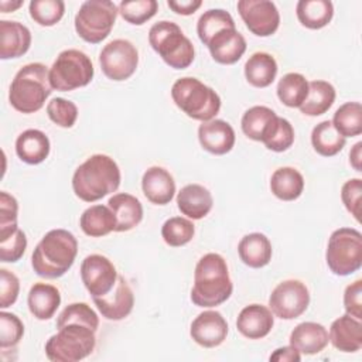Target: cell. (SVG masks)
Listing matches in <instances>:
<instances>
[{"mask_svg": "<svg viewBox=\"0 0 362 362\" xmlns=\"http://www.w3.org/2000/svg\"><path fill=\"white\" fill-rule=\"evenodd\" d=\"M158 3L156 0H123L119 4V14L133 25H141L156 16Z\"/></svg>", "mask_w": 362, "mask_h": 362, "instance_id": "ab89813d", "label": "cell"}, {"mask_svg": "<svg viewBox=\"0 0 362 362\" xmlns=\"http://www.w3.org/2000/svg\"><path fill=\"white\" fill-rule=\"evenodd\" d=\"M119 8L110 0H86L75 14V31L89 44H99L109 37Z\"/></svg>", "mask_w": 362, "mask_h": 362, "instance_id": "30bf717a", "label": "cell"}, {"mask_svg": "<svg viewBox=\"0 0 362 362\" xmlns=\"http://www.w3.org/2000/svg\"><path fill=\"white\" fill-rule=\"evenodd\" d=\"M23 0H17V1H7V0H1L0 1V8L3 13H10V11H14L17 10L18 7L23 6Z\"/></svg>", "mask_w": 362, "mask_h": 362, "instance_id": "db71d44e", "label": "cell"}, {"mask_svg": "<svg viewBox=\"0 0 362 362\" xmlns=\"http://www.w3.org/2000/svg\"><path fill=\"white\" fill-rule=\"evenodd\" d=\"M31 45L30 30L18 21H0V58L13 59L23 57Z\"/></svg>", "mask_w": 362, "mask_h": 362, "instance_id": "603a6c76", "label": "cell"}, {"mask_svg": "<svg viewBox=\"0 0 362 362\" xmlns=\"http://www.w3.org/2000/svg\"><path fill=\"white\" fill-rule=\"evenodd\" d=\"M79 226L85 235L102 238L116 229V216L109 205H92L82 212Z\"/></svg>", "mask_w": 362, "mask_h": 362, "instance_id": "f546056e", "label": "cell"}, {"mask_svg": "<svg viewBox=\"0 0 362 362\" xmlns=\"http://www.w3.org/2000/svg\"><path fill=\"white\" fill-rule=\"evenodd\" d=\"M51 150L48 136L38 129H27L16 140V153L21 161L30 165L42 163Z\"/></svg>", "mask_w": 362, "mask_h": 362, "instance_id": "484cf974", "label": "cell"}, {"mask_svg": "<svg viewBox=\"0 0 362 362\" xmlns=\"http://www.w3.org/2000/svg\"><path fill=\"white\" fill-rule=\"evenodd\" d=\"M346 139L341 136L329 120L318 123L311 132V144L322 157H332L345 147Z\"/></svg>", "mask_w": 362, "mask_h": 362, "instance_id": "e575fe53", "label": "cell"}, {"mask_svg": "<svg viewBox=\"0 0 362 362\" xmlns=\"http://www.w3.org/2000/svg\"><path fill=\"white\" fill-rule=\"evenodd\" d=\"M95 69L90 58L75 48L59 52L49 68L51 88L61 92H69L90 83Z\"/></svg>", "mask_w": 362, "mask_h": 362, "instance_id": "8fae6325", "label": "cell"}, {"mask_svg": "<svg viewBox=\"0 0 362 362\" xmlns=\"http://www.w3.org/2000/svg\"><path fill=\"white\" fill-rule=\"evenodd\" d=\"M51 92L48 68L41 62H31L14 75L8 90V102L17 112L30 115L44 106Z\"/></svg>", "mask_w": 362, "mask_h": 362, "instance_id": "5b68a950", "label": "cell"}, {"mask_svg": "<svg viewBox=\"0 0 362 362\" xmlns=\"http://www.w3.org/2000/svg\"><path fill=\"white\" fill-rule=\"evenodd\" d=\"M189 335L204 348L219 346L228 335V322L219 311L208 310L195 317L189 327Z\"/></svg>", "mask_w": 362, "mask_h": 362, "instance_id": "e0dca14e", "label": "cell"}, {"mask_svg": "<svg viewBox=\"0 0 362 362\" xmlns=\"http://www.w3.org/2000/svg\"><path fill=\"white\" fill-rule=\"evenodd\" d=\"M24 335V324L21 320L7 311L0 313V348H14Z\"/></svg>", "mask_w": 362, "mask_h": 362, "instance_id": "ee69618b", "label": "cell"}, {"mask_svg": "<svg viewBox=\"0 0 362 362\" xmlns=\"http://www.w3.org/2000/svg\"><path fill=\"white\" fill-rule=\"evenodd\" d=\"M214 205L212 194L201 184H188L177 194V206L189 219L205 218Z\"/></svg>", "mask_w": 362, "mask_h": 362, "instance_id": "cb8c5ba5", "label": "cell"}, {"mask_svg": "<svg viewBox=\"0 0 362 362\" xmlns=\"http://www.w3.org/2000/svg\"><path fill=\"white\" fill-rule=\"evenodd\" d=\"M242 132L246 137L255 141H262L266 148L283 153L288 150L294 143V129L291 123L277 116L267 106L249 107L240 120Z\"/></svg>", "mask_w": 362, "mask_h": 362, "instance_id": "277c9868", "label": "cell"}, {"mask_svg": "<svg viewBox=\"0 0 362 362\" xmlns=\"http://www.w3.org/2000/svg\"><path fill=\"white\" fill-rule=\"evenodd\" d=\"M117 163L106 154H93L86 158L72 175V189L85 202H95L115 192L120 185Z\"/></svg>", "mask_w": 362, "mask_h": 362, "instance_id": "7a4b0ae2", "label": "cell"}, {"mask_svg": "<svg viewBox=\"0 0 362 362\" xmlns=\"http://www.w3.org/2000/svg\"><path fill=\"white\" fill-rule=\"evenodd\" d=\"M92 300L102 317L109 321L126 318L134 307L133 290L123 276H117V281L110 293L102 297H92Z\"/></svg>", "mask_w": 362, "mask_h": 362, "instance_id": "2e32d148", "label": "cell"}, {"mask_svg": "<svg viewBox=\"0 0 362 362\" xmlns=\"http://www.w3.org/2000/svg\"><path fill=\"white\" fill-rule=\"evenodd\" d=\"M277 98L288 107H300L308 95V81L298 72H288L277 83Z\"/></svg>", "mask_w": 362, "mask_h": 362, "instance_id": "d590c367", "label": "cell"}, {"mask_svg": "<svg viewBox=\"0 0 362 362\" xmlns=\"http://www.w3.org/2000/svg\"><path fill=\"white\" fill-rule=\"evenodd\" d=\"M349 163L356 171H362V141H358L349 151Z\"/></svg>", "mask_w": 362, "mask_h": 362, "instance_id": "f5cc1de1", "label": "cell"}, {"mask_svg": "<svg viewBox=\"0 0 362 362\" xmlns=\"http://www.w3.org/2000/svg\"><path fill=\"white\" fill-rule=\"evenodd\" d=\"M194 223L182 216H173L167 219L161 226L163 240L173 247H180L189 243L194 238Z\"/></svg>", "mask_w": 362, "mask_h": 362, "instance_id": "f35d334b", "label": "cell"}, {"mask_svg": "<svg viewBox=\"0 0 362 362\" xmlns=\"http://www.w3.org/2000/svg\"><path fill=\"white\" fill-rule=\"evenodd\" d=\"M335 96V88L329 82L321 79L311 81L308 82L307 99L298 109L307 116H321L334 105Z\"/></svg>", "mask_w": 362, "mask_h": 362, "instance_id": "836d02e7", "label": "cell"}, {"mask_svg": "<svg viewBox=\"0 0 362 362\" xmlns=\"http://www.w3.org/2000/svg\"><path fill=\"white\" fill-rule=\"evenodd\" d=\"M273 362H300L301 354L291 345L277 348L269 358Z\"/></svg>", "mask_w": 362, "mask_h": 362, "instance_id": "816d5d0a", "label": "cell"}, {"mask_svg": "<svg viewBox=\"0 0 362 362\" xmlns=\"http://www.w3.org/2000/svg\"><path fill=\"white\" fill-rule=\"evenodd\" d=\"M92 328L82 324H68L58 328L45 344V355L52 362H78L89 356L96 346Z\"/></svg>", "mask_w": 362, "mask_h": 362, "instance_id": "ba28073f", "label": "cell"}, {"mask_svg": "<svg viewBox=\"0 0 362 362\" xmlns=\"http://www.w3.org/2000/svg\"><path fill=\"white\" fill-rule=\"evenodd\" d=\"M115 264L102 255H89L81 263V279L92 297H102L110 293L117 281Z\"/></svg>", "mask_w": 362, "mask_h": 362, "instance_id": "9a60e30c", "label": "cell"}, {"mask_svg": "<svg viewBox=\"0 0 362 362\" xmlns=\"http://www.w3.org/2000/svg\"><path fill=\"white\" fill-rule=\"evenodd\" d=\"M233 291L226 260L218 253L204 255L194 270L191 301L197 307L211 308L225 303Z\"/></svg>", "mask_w": 362, "mask_h": 362, "instance_id": "6da1fadb", "label": "cell"}, {"mask_svg": "<svg viewBox=\"0 0 362 362\" xmlns=\"http://www.w3.org/2000/svg\"><path fill=\"white\" fill-rule=\"evenodd\" d=\"M238 255L240 260L252 267L260 269L270 263L273 249L269 238L260 232L245 235L238 245Z\"/></svg>", "mask_w": 362, "mask_h": 362, "instance_id": "f1b7e54d", "label": "cell"}, {"mask_svg": "<svg viewBox=\"0 0 362 362\" xmlns=\"http://www.w3.org/2000/svg\"><path fill=\"white\" fill-rule=\"evenodd\" d=\"M20 293V280L18 277L7 270V269H0V307L7 308L13 305Z\"/></svg>", "mask_w": 362, "mask_h": 362, "instance_id": "c3c4849f", "label": "cell"}, {"mask_svg": "<svg viewBox=\"0 0 362 362\" xmlns=\"http://www.w3.org/2000/svg\"><path fill=\"white\" fill-rule=\"evenodd\" d=\"M310 304V291L307 286L296 279L279 283L270 297L269 308L280 320H294L305 313Z\"/></svg>", "mask_w": 362, "mask_h": 362, "instance_id": "4fadbf2b", "label": "cell"}, {"mask_svg": "<svg viewBox=\"0 0 362 362\" xmlns=\"http://www.w3.org/2000/svg\"><path fill=\"white\" fill-rule=\"evenodd\" d=\"M99 64L102 72L110 81H126L137 69L139 51L129 40L117 38L102 48Z\"/></svg>", "mask_w": 362, "mask_h": 362, "instance_id": "7c38bea8", "label": "cell"}, {"mask_svg": "<svg viewBox=\"0 0 362 362\" xmlns=\"http://www.w3.org/2000/svg\"><path fill=\"white\" fill-rule=\"evenodd\" d=\"M27 304L30 313L37 320L45 321L52 318L57 313L61 304V293L52 284L35 283L28 291Z\"/></svg>", "mask_w": 362, "mask_h": 362, "instance_id": "83f0119b", "label": "cell"}, {"mask_svg": "<svg viewBox=\"0 0 362 362\" xmlns=\"http://www.w3.org/2000/svg\"><path fill=\"white\" fill-rule=\"evenodd\" d=\"M277 75V62L269 52H255L245 64V78L255 88H267Z\"/></svg>", "mask_w": 362, "mask_h": 362, "instance_id": "4dcf8cb0", "label": "cell"}, {"mask_svg": "<svg viewBox=\"0 0 362 362\" xmlns=\"http://www.w3.org/2000/svg\"><path fill=\"white\" fill-rule=\"evenodd\" d=\"M341 199L346 211L359 222L361 221V199H362V180L351 178L344 182L341 188Z\"/></svg>", "mask_w": 362, "mask_h": 362, "instance_id": "7dc6e473", "label": "cell"}, {"mask_svg": "<svg viewBox=\"0 0 362 362\" xmlns=\"http://www.w3.org/2000/svg\"><path fill=\"white\" fill-rule=\"evenodd\" d=\"M206 47L215 62L232 65L236 64L245 54L246 40L236 30V27L223 28L209 40Z\"/></svg>", "mask_w": 362, "mask_h": 362, "instance_id": "d6986e66", "label": "cell"}, {"mask_svg": "<svg viewBox=\"0 0 362 362\" xmlns=\"http://www.w3.org/2000/svg\"><path fill=\"white\" fill-rule=\"evenodd\" d=\"M31 18L42 25H55L65 13V3L62 0H33L28 6Z\"/></svg>", "mask_w": 362, "mask_h": 362, "instance_id": "b9f144b4", "label": "cell"}, {"mask_svg": "<svg viewBox=\"0 0 362 362\" xmlns=\"http://www.w3.org/2000/svg\"><path fill=\"white\" fill-rule=\"evenodd\" d=\"M47 115L57 126L69 129L78 119V107L68 99L54 98L47 105Z\"/></svg>", "mask_w": 362, "mask_h": 362, "instance_id": "7bdbcfd3", "label": "cell"}, {"mask_svg": "<svg viewBox=\"0 0 362 362\" xmlns=\"http://www.w3.org/2000/svg\"><path fill=\"white\" fill-rule=\"evenodd\" d=\"M335 130L346 137H355L362 133V105L359 102H346L341 105L332 117Z\"/></svg>", "mask_w": 362, "mask_h": 362, "instance_id": "8d00e7d4", "label": "cell"}, {"mask_svg": "<svg viewBox=\"0 0 362 362\" xmlns=\"http://www.w3.org/2000/svg\"><path fill=\"white\" fill-rule=\"evenodd\" d=\"M274 325V317L269 307L262 304H249L240 310L236 328L249 339H262L269 335Z\"/></svg>", "mask_w": 362, "mask_h": 362, "instance_id": "ffe728a7", "label": "cell"}, {"mask_svg": "<svg viewBox=\"0 0 362 362\" xmlns=\"http://www.w3.org/2000/svg\"><path fill=\"white\" fill-rule=\"evenodd\" d=\"M109 208L116 216L115 232H127L136 228L143 219L141 202L132 194L119 192L109 198Z\"/></svg>", "mask_w": 362, "mask_h": 362, "instance_id": "4316f807", "label": "cell"}, {"mask_svg": "<svg viewBox=\"0 0 362 362\" xmlns=\"http://www.w3.org/2000/svg\"><path fill=\"white\" fill-rule=\"evenodd\" d=\"M141 189L151 204L167 205L174 198L175 181L165 168L153 165L143 174Z\"/></svg>", "mask_w": 362, "mask_h": 362, "instance_id": "44dd1931", "label": "cell"}, {"mask_svg": "<svg viewBox=\"0 0 362 362\" xmlns=\"http://www.w3.org/2000/svg\"><path fill=\"white\" fill-rule=\"evenodd\" d=\"M198 140L201 147L208 153L223 156L233 148L236 136L233 127L228 122L222 119H212L199 124Z\"/></svg>", "mask_w": 362, "mask_h": 362, "instance_id": "ac0fdd59", "label": "cell"}, {"mask_svg": "<svg viewBox=\"0 0 362 362\" xmlns=\"http://www.w3.org/2000/svg\"><path fill=\"white\" fill-rule=\"evenodd\" d=\"M148 42L161 59L174 69L188 68L195 58L191 40L173 21L163 20L153 24L148 31Z\"/></svg>", "mask_w": 362, "mask_h": 362, "instance_id": "52a82bcc", "label": "cell"}, {"mask_svg": "<svg viewBox=\"0 0 362 362\" xmlns=\"http://www.w3.org/2000/svg\"><path fill=\"white\" fill-rule=\"evenodd\" d=\"M171 98L177 107L194 120H212L221 110L219 95L192 76L177 79L171 86Z\"/></svg>", "mask_w": 362, "mask_h": 362, "instance_id": "8992f818", "label": "cell"}, {"mask_svg": "<svg viewBox=\"0 0 362 362\" xmlns=\"http://www.w3.org/2000/svg\"><path fill=\"white\" fill-rule=\"evenodd\" d=\"M270 189L281 201H294L304 191V177L294 167H280L272 174Z\"/></svg>", "mask_w": 362, "mask_h": 362, "instance_id": "1f68e13d", "label": "cell"}, {"mask_svg": "<svg viewBox=\"0 0 362 362\" xmlns=\"http://www.w3.org/2000/svg\"><path fill=\"white\" fill-rule=\"evenodd\" d=\"M344 308L354 318H362V280L348 284L344 291Z\"/></svg>", "mask_w": 362, "mask_h": 362, "instance_id": "681fc988", "label": "cell"}, {"mask_svg": "<svg viewBox=\"0 0 362 362\" xmlns=\"http://www.w3.org/2000/svg\"><path fill=\"white\" fill-rule=\"evenodd\" d=\"M325 260L337 276H349L362 266V233L355 228H339L328 239Z\"/></svg>", "mask_w": 362, "mask_h": 362, "instance_id": "9c48e42d", "label": "cell"}, {"mask_svg": "<svg viewBox=\"0 0 362 362\" xmlns=\"http://www.w3.org/2000/svg\"><path fill=\"white\" fill-rule=\"evenodd\" d=\"M236 27L232 16L223 8H211L201 14L197 23V34L204 45L209 42V40L223 28Z\"/></svg>", "mask_w": 362, "mask_h": 362, "instance_id": "74e56055", "label": "cell"}, {"mask_svg": "<svg viewBox=\"0 0 362 362\" xmlns=\"http://www.w3.org/2000/svg\"><path fill=\"white\" fill-rule=\"evenodd\" d=\"M78 255V240L66 229H51L35 246L31 266L37 276L58 279L74 264Z\"/></svg>", "mask_w": 362, "mask_h": 362, "instance_id": "3957f363", "label": "cell"}, {"mask_svg": "<svg viewBox=\"0 0 362 362\" xmlns=\"http://www.w3.org/2000/svg\"><path fill=\"white\" fill-rule=\"evenodd\" d=\"M18 202L17 199L6 191L0 192V240L8 238L14 233L17 226Z\"/></svg>", "mask_w": 362, "mask_h": 362, "instance_id": "f6af8a7d", "label": "cell"}, {"mask_svg": "<svg viewBox=\"0 0 362 362\" xmlns=\"http://www.w3.org/2000/svg\"><path fill=\"white\" fill-rule=\"evenodd\" d=\"M167 6L177 14L191 16L202 6V1L201 0H168Z\"/></svg>", "mask_w": 362, "mask_h": 362, "instance_id": "f907efd6", "label": "cell"}, {"mask_svg": "<svg viewBox=\"0 0 362 362\" xmlns=\"http://www.w3.org/2000/svg\"><path fill=\"white\" fill-rule=\"evenodd\" d=\"M328 331L322 324L305 321L294 327L290 334V345L300 354L315 355L328 345Z\"/></svg>", "mask_w": 362, "mask_h": 362, "instance_id": "d4e9b609", "label": "cell"}, {"mask_svg": "<svg viewBox=\"0 0 362 362\" xmlns=\"http://www.w3.org/2000/svg\"><path fill=\"white\" fill-rule=\"evenodd\" d=\"M328 339L332 346L341 352H356L362 348L361 320L344 314L332 321Z\"/></svg>", "mask_w": 362, "mask_h": 362, "instance_id": "7402d4cb", "label": "cell"}, {"mask_svg": "<svg viewBox=\"0 0 362 362\" xmlns=\"http://www.w3.org/2000/svg\"><path fill=\"white\" fill-rule=\"evenodd\" d=\"M68 324H82L98 331L99 317L86 303H72L66 305L57 318V328Z\"/></svg>", "mask_w": 362, "mask_h": 362, "instance_id": "60d3db41", "label": "cell"}, {"mask_svg": "<svg viewBox=\"0 0 362 362\" xmlns=\"http://www.w3.org/2000/svg\"><path fill=\"white\" fill-rule=\"evenodd\" d=\"M238 11L247 30L257 37L274 34L280 25V14L273 1L269 0H239Z\"/></svg>", "mask_w": 362, "mask_h": 362, "instance_id": "5bb4252c", "label": "cell"}, {"mask_svg": "<svg viewBox=\"0 0 362 362\" xmlns=\"http://www.w3.org/2000/svg\"><path fill=\"white\" fill-rule=\"evenodd\" d=\"M296 14L305 28L320 30L331 23L334 6L329 0H300L296 6Z\"/></svg>", "mask_w": 362, "mask_h": 362, "instance_id": "d6a6232c", "label": "cell"}, {"mask_svg": "<svg viewBox=\"0 0 362 362\" xmlns=\"http://www.w3.org/2000/svg\"><path fill=\"white\" fill-rule=\"evenodd\" d=\"M27 249V238L21 229H17L8 238L0 240V262L16 263Z\"/></svg>", "mask_w": 362, "mask_h": 362, "instance_id": "bcb514c9", "label": "cell"}]
</instances>
